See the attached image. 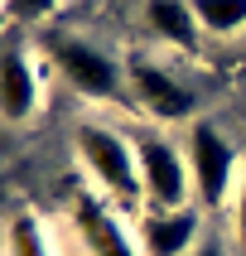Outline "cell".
Segmentation results:
<instances>
[{"instance_id":"cell-1","label":"cell","mask_w":246,"mask_h":256,"mask_svg":"<svg viewBox=\"0 0 246 256\" xmlns=\"http://www.w3.org/2000/svg\"><path fill=\"white\" fill-rule=\"evenodd\" d=\"M77 160H82L87 179L116 203H135L145 198L140 188V164H135V145H126V136H116L111 126L87 121L77 126Z\"/></svg>"},{"instance_id":"cell-2","label":"cell","mask_w":246,"mask_h":256,"mask_svg":"<svg viewBox=\"0 0 246 256\" xmlns=\"http://www.w3.org/2000/svg\"><path fill=\"white\" fill-rule=\"evenodd\" d=\"M188 174H193V194H198L203 208H217V203H227L237 194V150L213 121H198V126L188 130Z\"/></svg>"},{"instance_id":"cell-3","label":"cell","mask_w":246,"mask_h":256,"mask_svg":"<svg viewBox=\"0 0 246 256\" xmlns=\"http://www.w3.org/2000/svg\"><path fill=\"white\" fill-rule=\"evenodd\" d=\"M135 164H140V188L150 208H188V155L179 145H169L164 136H145L135 140Z\"/></svg>"},{"instance_id":"cell-4","label":"cell","mask_w":246,"mask_h":256,"mask_svg":"<svg viewBox=\"0 0 246 256\" xmlns=\"http://www.w3.org/2000/svg\"><path fill=\"white\" fill-rule=\"evenodd\" d=\"M53 63H58V72L72 82V92H82V97L106 102V97H116V92H121V68L101 54L97 44L58 39V44H53Z\"/></svg>"},{"instance_id":"cell-5","label":"cell","mask_w":246,"mask_h":256,"mask_svg":"<svg viewBox=\"0 0 246 256\" xmlns=\"http://www.w3.org/2000/svg\"><path fill=\"white\" fill-rule=\"evenodd\" d=\"M72 228L82 237L87 256H145L140 242L126 232V222H121L97 194H82V198L72 203Z\"/></svg>"},{"instance_id":"cell-6","label":"cell","mask_w":246,"mask_h":256,"mask_svg":"<svg viewBox=\"0 0 246 256\" xmlns=\"http://www.w3.org/2000/svg\"><path fill=\"white\" fill-rule=\"evenodd\" d=\"M130 87H135V97L145 102V112L159 116V121H184V116H193V106H198V97H193L169 68H159L150 58H135V63H130Z\"/></svg>"},{"instance_id":"cell-7","label":"cell","mask_w":246,"mask_h":256,"mask_svg":"<svg viewBox=\"0 0 246 256\" xmlns=\"http://www.w3.org/2000/svg\"><path fill=\"white\" fill-rule=\"evenodd\" d=\"M135 242L145 256H188L198 246V213L193 208H155L140 218Z\"/></svg>"},{"instance_id":"cell-8","label":"cell","mask_w":246,"mask_h":256,"mask_svg":"<svg viewBox=\"0 0 246 256\" xmlns=\"http://www.w3.org/2000/svg\"><path fill=\"white\" fill-rule=\"evenodd\" d=\"M39 112V72L24 54L5 48L0 54V121H29Z\"/></svg>"},{"instance_id":"cell-9","label":"cell","mask_w":246,"mask_h":256,"mask_svg":"<svg viewBox=\"0 0 246 256\" xmlns=\"http://www.w3.org/2000/svg\"><path fill=\"white\" fill-rule=\"evenodd\" d=\"M145 20H150V29H155L159 39L179 44V48H193L203 34L198 14H193V0H150L145 5Z\"/></svg>"},{"instance_id":"cell-10","label":"cell","mask_w":246,"mask_h":256,"mask_svg":"<svg viewBox=\"0 0 246 256\" xmlns=\"http://www.w3.org/2000/svg\"><path fill=\"white\" fill-rule=\"evenodd\" d=\"M5 252L10 256H53V242H48V228L39 222V213L10 218V228H5Z\"/></svg>"},{"instance_id":"cell-11","label":"cell","mask_w":246,"mask_h":256,"mask_svg":"<svg viewBox=\"0 0 246 256\" xmlns=\"http://www.w3.org/2000/svg\"><path fill=\"white\" fill-rule=\"evenodd\" d=\"M203 34H237L246 24V0H193Z\"/></svg>"},{"instance_id":"cell-12","label":"cell","mask_w":246,"mask_h":256,"mask_svg":"<svg viewBox=\"0 0 246 256\" xmlns=\"http://www.w3.org/2000/svg\"><path fill=\"white\" fill-rule=\"evenodd\" d=\"M0 10H5V20H14V24H34V20H43L48 10H58V0H0Z\"/></svg>"},{"instance_id":"cell-13","label":"cell","mask_w":246,"mask_h":256,"mask_svg":"<svg viewBox=\"0 0 246 256\" xmlns=\"http://www.w3.org/2000/svg\"><path fill=\"white\" fill-rule=\"evenodd\" d=\"M232 222H237V246L246 252V170L237 179V194H232Z\"/></svg>"},{"instance_id":"cell-14","label":"cell","mask_w":246,"mask_h":256,"mask_svg":"<svg viewBox=\"0 0 246 256\" xmlns=\"http://www.w3.org/2000/svg\"><path fill=\"white\" fill-rule=\"evenodd\" d=\"M188 256H227V246H222V242H198Z\"/></svg>"}]
</instances>
